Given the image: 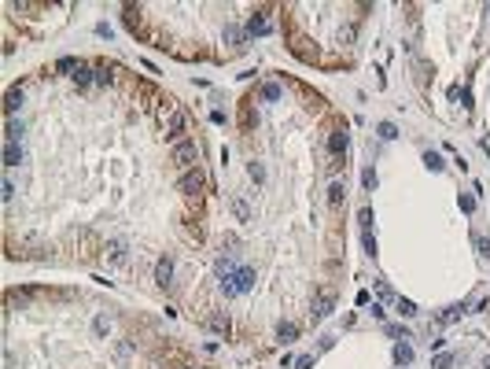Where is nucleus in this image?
Here are the masks:
<instances>
[{"label": "nucleus", "mask_w": 490, "mask_h": 369, "mask_svg": "<svg viewBox=\"0 0 490 369\" xmlns=\"http://www.w3.org/2000/svg\"><path fill=\"white\" fill-rule=\"evenodd\" d=\"M295 332H298V329L291 325V321H288V325H280V329H277V336H280V344H291V340H295Z\"/></svg>", "instance_id": "nucleus-18"}, {"label": "nucleus", "mask_w": 490, "mask_h": 369, "mask_svg": "<svg viewBox=\"0 0 490 369\" xmlns=\"http://www.w3.org/2000/svg\"><path fill=\"white\" fill-rule=\"evenodd\" d=\"M81 67H85V63H81V59H74V56H63V59H56V70L70 74V78H74V74L81 70Z\"/></svg>", "instance_id": "nucleus-6"}, {"label": "nucleus", "mask_w": 490, "mask_h": 369, "mask_svg": "<svg viewBox=\"0 0 490 369\" xmlns=\"http://www.w3.org/2000/svg\"><path fill=\"white\" fill-rule=\"evenodd\" d=\"M262 96H265V100H277V96H280V85H277V82L262 85Z\"/></svg>", "instance_id": "nucleus-20"}, {"label": "nucleus", "mask_w": 490, "mask_h": 369, "mask_svg": "<svg viewBox=\"0 0 490 369\" xmlns=\"http://www.w3.org/2000/svg\"><path fill=\"white\" fill-rule=\"evenodd\" d=\"M111 82H115V74L107 70V63H96V85H103V89H107Z\"/></svg>", "instance_id": "nucleus-16"}, {"label": "nucleus", "mask_w": 490, "mask_h": 369, "mask_svg": "<svg viewBox=\"0 0 490 369\" xmlns=\"http://www.w3.org/2000/svg\"><path fill=\"white\" fill-rule=\"evenodd\" d=\"M343 196H346V192H343V184L336 181V184L328 189V203H332V207H339V203H343Z\"/></svg>", "instance_id": "nucleus-17"}, {"label": "nucleus", "mask_w": 490, "mask_h": 369, "mask_svg": "<svg viewBox=\"0 0 490 369\" xmlns=\"http://www.w3.org/2000/svg\"><path fill=\"white\" fill-rule=\"evenodd\" d=\"M394 362H398V365H409V362H413V347H409L405 340L394 347Z\"/></svg>", "instance_id": "nucleus-11"}, {"label": "nucleus", "mask_w": 490, "mask_h": 369, "mask_svg": "<svg viewBox=\"0 0 490 369\" xmlns=\"http://www.w3.org/2000/svg\"><path fill=\"white\" fill-rule=\"evenodd\" d=\"M19 107H22V89H8V96H4V111L15 115Z\"/></svg>", "instance_id": "nucleus-7"}, {"label": "nucleus", "mask_w": 490, "mask_h": 369, "mask_svg": "<svg viewBox=\"0 0 490 369\" xmlns=\"http://www.w3.org/2000/svg\"><path fill=\"white\" fill-rule=\"evenodd\" d=\"M4 137H8V144H19V141H22V122H15V118H11V122H8V129H4Z\"/></svg>", "instance_id": "nucleus-13"}, {"label": "nucleus", "mask_w": 490, "mask_h": 369, "mask_svg": "<svg viewBox=\"0 0 490 369\" xmlns=\"http://www.w3.org/2000/svg\"><path fill=\"white\" fill-rule=\"evenodd\" d=\"M107 258H111V262H125V244H122V240H111V244H107Z\"/></svg>", "instance_id": "nucleus-10"}, {"label": "nucleus", "mask_w": 490, "mask_h": 369, "mask_svg": "<svg viewBox=\"0 0 490 369\" xmlns=\"http://www.w3.org/2000/svg\"><path fill=\"white\" fill-rule=\"evenodd\" d=\"M92 82H96V74H92L89 67H81V70H77V74H74V85H77V89H89Z\"/></svg>", "instance_id": "nucleus-14"}, {"label": "nucleus", "mask_w": 490, "mask_h": 369, "mask_svg": "<svg viewBox=\"0 0 490 369\" xmlns=\"http://www.w3.org/2000/svg\"><path fill=\"white\" fill-rule=\"evenodd\" d=\"M398 310H402L405 318H413V314H417V306H413V303H409V299H398Z\"/></svg>", "instance_id": "nucleus-21"}, {"label": "nucleus", "mask_w": 490, "mask_h": 369, "mask_svg": "<svg viewBox=\"0 0 490 369\" xmlns=\"http://www.w3.org/2000/svg\"><path fill=\"white\" fill-rule=\"evenodd\" d=\"M96 332L103 336V332H111V321H103V318H96Z\"/></svg>", "instance_id": "nucleus-29"}, {"label": "nucleus", "mask_w": 490, "mask_h": 369, "mask_svg": "<svg viewBox=\"0 0 490 369\" xmlns=\"http://www.w3.org/2000/svg\"><path fill=\"white\" fill-rule=\"evenodd\" d=\"M361 181H365V189H376V174H372V166H369L365 174H361Z\"/></svg>", "instance_id": "nucleus-24"}, {"label": "nucleus", "mask_w": 490, "mask_h": 369, "mask_svg": "<svg viewBox=\"0 0 490 369\" xmlns=\"http://www.w3.org/2000/svg\"><path fill=\"white\" fill-rule=\"evenodd\" d=\"M332 306H336V299H332V296H321L317 306H313V318H328V314H332Z\"/></svg>", "instance_id": "nucleus-12"}, {"label": "nucleus", "mask_w": 490, "mask_h": 369, "mask_svg": "<svg viewBox=\"0 0 490 369\" xmlns=\"http://www.w3.org/2000/svg\"><path fill=\"white\" fill-rule=\"evenodd\" d=\"M310 365H313V358H310V355H303V358H298V369H310Z\"/></svg>", "instance_id": "nucleus-30"}, {"label": "nucleus", "mask_w": 490, "mask_h": 369, "mask_svg": "<svg viewBox=\"0 0 490 369\" xmlns=\"http://www.w3.org/2000/svg\"><path fill=\"white\" fill-rule=\"evenodd\" d=\"M155 281H159L162 288L173 281V258H159V262H155Z\"/></svg>", "instance_id": "nucleus-5"}, {"label": "nucleus", "mask_w": 490, "mask_h": 369, "mask_svg": "<svg viewBox=\"0 0 490 369\" xmlns=\"http://www.w3.org/2000/svg\"><path fill=\"white\" fill-rule=\"evenodd\" d=\"M486 369H490V358H486Z\"/></svg>", "instance_id": "nucleus-31"}, {"label": "nucleus", "mask_w": 490, "mask_h": 369, "mask_svg": "<svg viewBox=\"0 0 490 369\" xmlns=\"http://www.w3.org/2000/svg\"><path fill=\"white\" fill-rule=\"evenodd\" d=\"M476 248H479V255H490V240H486V236H476Z\"/></svg>", "instance_id": "nucleus-25"}, {"label": "nucleus", "mask_w": 490, "mask_h": 369, "mask_svg": "<svg viewBox=\"0 0 490 369\" xmlns=\"http://www.w3.org/2000/svg\"><path fill=\"white\" fill-rule=\"evenodd\" d=\"M11 196H15V184H11V181H4V203H11Z\"/></svg>", "instance_id": "nucleus-28"}, {"label": "nucleus", "mask_w": 490, "mask_h": 369, "mask_svg": "<svg viewBox=\"0 0 490 369\" xmlns=\"http://www.w3.org/2000/svg\"><path fill=\"white\" fill-rule=\"evenodd\" d=\"M247 30H251V34H269V30H273V19H269V15H265V8H262L258 15H251Z\"/></svg>", "instance_id": "nucleus-4"}, {"label": "nucleus", "mask_w": 490, "mask_h": 369, "mask_svg": "<svg viewBox=\"0 0 490 369\" xmlns=\"http://www.w3.org/2000/svg\"><path fill=\"white\" fill-rule=\"evenodd\" d=\"M203 184H207V174L199 170H184L181 174V181H177V189H181V196H188V199H199V192H203Z\"/></svg>", "instance_id": "nucleus-3"}, {"label": "nucleus", "mask_w": 490, "mask_h": 369, "mask_svg": "<svg viewBox=\"0 0 490 369\" xmlns=\"http://www.w3.org/2000/svg\"><path fill=\"white\" fill-rule=\"evenodd\" d=\"M232 214H236L240 222H247V218H251V210H247V203H243V199H232Z\"/></svg>", "instance_id": "nucleus-19"}, {"label": "nucleus", "mask_w": 490, "mask_h": 369, "mask_svg": "<svg viewBox=\"0 0 490 369\" xmlns=\"http://www.w3.org/2000/svg\"><path fill=\"white\" fill-rule=\"evenodd\" d=\"M461 210H476V199H472V196H461Z\"/></svg>", "instance_id": "nucleus-27"}, {"label": "nucleus", "mask_w": 490, "mask_h": 369, "mask_svg": "<svg viewBox=\"0 0 490 369\" xmlns=\"http://www.w3.org/2000/svg\"><path fill=\"white\" fill-rule=\"evenodd\" d=\"M159 122H162V129H166V137H170L173 144L184 141L188 118H184V111H177V107H173V100H159Z\"/></svg>", "instance_id": "nucleus-1"}, {"label": "nucleus", "mask_w": 490, "mask_h": 369, "mask_svg": "<svg viewBox=\"0 0 490 369\" xmlns=\"http://www.w3.org/2000/svg\"><path fill=\"white\" fill-rule=\"evenodd\" d=\"M210 325H214L217 332H229V318H214V321H210Z\"/></svg>", "instance_id": "nucleus-26"}, {"label": "nucleus", "mask_w": 490, "mask_h": 369, "mask_svg": "<svg viewBox=\"0 0 490 369\" xmlns=\"http://www.w3.org/2000/svg\"><path fill=\"white\" fill-rule=\"evenodd\" d=\"M22 163V148L19 144H4V166H19Z\"/></svg>", "instance_id": "nucleus-9"}, {"label": "nucleus", "mask_w": 490, "mask_h": 369, "mask_svg": "<svg viewBox=\"0 0 490 369\" xmlns=\"http://www.w3.org/2000/svg\"><path fill=\"white\" fill-rule=\"evenodd\" d=\"M170 159L177 163L181 170H196V163H199V144L192 141V137H184V141H177V144H173Z\"/></svg>", "instance_id": "nucleus-2"}, {"label": "nucleus", "mask_w": 490, "mask_h": 369, "mask_svg": "<svg viewBox=\"0 0 490 369\" xmlns=\"http://www.w3.org/2000/svg\"><path fill=\"white\" fill-rule=\"evenodd\" d=\"M424 163H428V166H431V170H442V159L435 155V151H428V155H424Z\"/></svg>", "instance_id": "nucleus-22"}, {"label": "nucleus", "mask_w": 490, "mask_h": 369, "mask_svg": "<svg viewBox=\"0 0 490 369\" xmlns=\"http://www.w3.org/2000/svg\"><path fill=\"white\" fill-rule=\"evenodd\" d=\"M380 137H384V141H391V137H398V133H394L391 122H380Z\"/></svg>", "instance_id": "nucleus-23"}, {"label": "nucleus", "mask_w": 490, "mask_h": 369, "mask_svg": "<svg viewBox=\"0 0 490 369\" xmlns=\"http://www.w3.org/2000/svg\"><path fill=\"white\" fill-rule=\"evenodd\" d=\"M328 148H332V155L339 159V151H346V129H336L332 133V141H328Z\"/></svg>", "instance_id": "nucleus-8"}, {"label": "nucleus", "mask_w": 490, "mask_h": 369, "mask_svg": "<svg viewBox=\"0 0 490 369\" xmlns=\"http://www.w3.org/2000/svg\"><path fill=\"white\" fill-rule=\"evenodd\" d=\"M453 362H457V355H450V351H442V355H435V358H431V369H450Z\"/></svg>", "instance_id": "nucleus-15"}]
</instances>
